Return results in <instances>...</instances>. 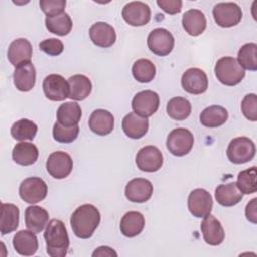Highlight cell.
<instances>
[{
	"label": "cell",
	"mask_w": 257,
	"mask_h": 257,
	"mask_svg": "<svg viewBox=\"0 0 257 257\" xmlns=\"http://www.w3.org/2000/svg\"><path fill=\"white\" fill-rule=\"evenodd\" d=\"M100 222L98 209L91 204H83L75 209L70 217V226L74 235L80 239L90 238Z\"/></svg>",
	"instance_id": "cell-1"
},
{
	"label": "cell",
	"mask_w": 257,
	"mask_h": 257,
	"mask_svg": "<svg viewBox=\"0 0 257 257\" xmlns=\"http://www.w3.org/2000/svg\"><path fill=\"white\" fill-rule=\"evenodd\" d=\"M46 252L51 257H64L68 251L69 238L66 227L61 220L52 219L44 232Z\"/></svg>",
	"instance_id": "cell-2"
},
{
	"label": "cell",
	"mask_w": 257,
	"mask_h": 257,
	"mask_svg": "<svg viewBox=\"0 0 257 257\" xmlns=\"http://www.w3.org/2000/svg\"><path fill=\"white\" fill-rule=\"evenodd\" d=\"M214 70L218 80L228 86L239 84L245 76V69L236 58L231 56L220 58L216 62Z\"/></svg>",
	"instance_id": "cell-3"
},
{
	"label": "cell",
	"mask_w": 257,
	"mask_h": 257,
	"mask_svg": "<svg viewBox=\"0 0 257 257\" xmlns=\"http://www.w3.org/2000/svg\"><path fill=\"white\" fill-rule=\"evenodd\" d=\"M256 153V147L252 140L247 137L233 139L227 148V157L234 164H245L250 162Z\"/></svg>",
	"instance_id": "cell-4"
},
{
	"label": "cell",
	"mask_w": 257,
	"mask_h": 257,
	"mask_svg": "<svg viewBox=\"0 0 257 257\" xmlns=\"http://www.w3.org/2000/svg\"><path fill=\"white\" fill-rule=\"evenodd\" d=\"M167 149L177 157H183L190 153L194 145L193 134L184 127L173 130L167 138Z\"/></svg>",
	"instance_id": "cell-5"
},
{
	"label": "cell",
	"mask_w": 257,
	"mask_h": 257,
	"mask_svg": "<svg viewBox=\"0 0 257 257\" xmlns=\"http://www.w3.org/2000/svg\"><path fill=\"white\" fill-rule=\"evenodd\" d=\"M213 16L219 26L229 28L240 23L243 13L240 6L234 2H221L214 6Z\"/></svg>",
	"instance_id": "cell-6"
},
{
	"label": "cell",
	"mask_w": 257,
	"mask_h": 257,
	"mask_svg": "<svg viewBox=\"0 0 257 257\" xmlns=\"http://www.w3.org/2000/svg\"><path fill=\"white\" fill-rule=\"evenodd\" d=\"M47 195L46 183L38 177H30L23 180L19 186L20 198L28 203L35 204L45 199Z\"/></svg>",
	"instance_id": "cell-7"
},
{
	"label": "cell",
	"mask_w": 257,
	"mask_h": 257,
	"mask_svg": "<svg viewBox=\"0 0 257 257\" xmlns=\"http://www.w3.org/2000/svg\"><path fill=\"white\" fill-rule=\"evenodd\" d=\"M147 44L149 49L156 55L166 56L174 48L175 39L173 34L165 28H156L148 36Z\"/></svg>",
	"instance_id": "cell-8"
},
{
	"label": "cell",
	"mask_w": 257,
	"mask_h": 257,
	"mask_svg": "<svg viewBox=\"0 0 257 257\" xmlns=\"http://www.w3.org/2000/svg\"><path fill=\"white\" fill-rule=\"evenodd\" d=\"M159 94L153 90H143L138 92L132 100V108L134 112L143 116L149 117L153 115L159 108Z\"/></svg>",
	"instance_id": "cell-9"
},
{
	"label": "cell",
	"mask_w": 257,
	"mask_h": 257,
	"mask_svg": "<svg viewBox=\"0 0 257 257\" xmlns=\"http://www.w3.org/2000/svg\"><path fill=\"white\" fill-rule=\"evenodd\" d=\"M73 162L71 157L62 151H56L49 155L46 161L48 174L55 179H64L72 171Z\"/></svg>",
	"instance_id": "cell-10"
},
{
	"label": "cell",
	"mask_w": 257,
	"mask_h": 257,
	"mask_svg": "<svg viewBox=\"0 0 257 257\" xmlns=\"http://www.w3.org/2000/svg\"><path fill=\"white\" fill-rule=\"evenodd\" d=\"M213 199L205 189H195L188 197V209L197 218H204L212 211Z\"/></svg>",
	"instance_id": "cell-11"
},
{
	"label": "cell",
	"mask_w": 257,
	"mask_h": 257,
	"mask_svg": "<svg viewBox=\"0 0 257 257\" xmlns=\"http://www.w3.org/2000/svg\"><path fill=\"white\" fill-rule=\"evenodd\" d=\"M45 96L52 101H62L69 96L68 81L59 74L47 75L42 83Z\"/></svg>",
	"instance_id": "cell-12"
},
{
	"label": "cell",
	"mask_w": 257,
	"mask_h": 257,
	"mask_svg": "<svg viewBox=\"0 0 257 257\" xmlns=\"http://www.w3.org/2000/svg\"><path fill=\"white\" fill-rule=\"evenodd\" d=\"M136 164L143 172H157L163 166L162 152L155 146H146L138 152Z\"/></svg>",
	"instance_id": "cell-13"
},
{
	"label": "cell",
	"mask_w": 257,
	"mask_h": 257,
	"mask_svg": "<svg viewBox=\"0 0 257 257\" xmlns=\"http://www.w3.org/2000/svg\"><path fill=\"white\" fill-rule=\"evenodd\" d=\"M121 15L127 24L132 26H143L151 19V9L144 2L133 1L123 6Z\"/></svg>",
	"instance_id": "cell-14"
},
{
	"label": "cell",
	"mask_w": 257,
	"mask_h": 257,
	"mask_svg": "<svg viewBox=\"0 0 257 257\" xmlns=\"http://www.w3.org/2000/svg\"><path fill=\"white\" fill-rule=\"evenodd\" d=\"M181 83L187 92L191 94H201L208 88V77L202 69L192 67L183 73Z\"/></svg>",
	"instance_id": "cell-15"
},
{
	"label": "cell",
	"mask_w": 257,
	"mask_h": 257,
	"mask_svg": "<svg viewBox=\"0 0 257 257\" xmlns=\"http://www.w3.org/2000/svg\"><path fill=\"white\" fill-rule=\"evenodd\" d=\"M153 185L152 183L143 178H136L131 180L124 189L125 197L128 201L134 203H145L153 195Z\"/></svg>",
	"instance_id": "cell-16"
},
{
	"label": "cell",
	"mask_w": 257,
	"mask_h": 257,
	"mask_svg": "<svg viewBox=\"0 0 257 257\" xmlns=\"http://www.w3.org/2000/svg\"><path fill=\"white\" fill-rule=\"evenodd\" d=\"M201 231L205 242L211 246H218L225 239V232L220 221L211 214L204 217Z\"/></svg>",
	"instance_id": "cell-17"
},
{
	"label": "cell",
	"mask_w": 257,
	"mask_h": 257,
	"mask_svg": "<svg viewBox=\"0 0 257 257\" xmlns=\"http://www.w3.org/2000/svg\"><path fill=\"white\" fill-rule=\"evenodd\" d=\"M89 37L96 46L107 48L116 40L114 28L106 22H96L89 28Z\"/></svg>",
	"instance_id": "cell-18"
},
{
	"label": "cell",
	"mask_w": 257,
	"mask_h": 257,
	"mask_svg": "<svg viewBox=\"0 0 257 257\" xmlns=\"http://www.w3.org/2000/svg\"><path fill=\"white\" fill-rule=\"evenodd\" d=\"M36 70L32 62H25L15 67L13 72V82L20 91H29L35 85Z\"/></svg>",
	"instance_id": "cell-19"
},
{
	"label": "cell",
	"mask_w": 257,
	"mask_h": 257,
	"mask_svg": "<svg viewBox=\"0 0 257 257\" xmlns=\"http://www.w3.org/2000/svg\"><path fill=\"white\" fill-rule=\"evenodd\" d=\"M31 56L32 45L27 39L17 38L10 43L7 51V57L10 63L15 67L22 63L29 62Z\"/></svg>",
	"instance_id": "cell-20"
},
{
	"label": "cell",
	"mask_w": 257,
	"mask_h": 257,
	"mask_svg": "<svg viewBox=\"0 0 257 257\" xmlns=\"http://www.w3.org/2000/svg\"><path fill=\"white\" fill-rule=\"evenodd\" d=\"M89 128L98 136L110 134L114 126V117L111 112L105 109H95L89 116Z\"/></svg>",
	"instance_id": "cell-21"
},
{
	"label": "cell",
	"mask_w": 257,
	"mask_h": 257,
	"mask_svg": "<svg viewBox=\"0 0 257 257\" xmlns=\"http://www.w3.org/2000/svg\"><path fill=\"white\" fill-rule=\"evenodd\" d=\"M13 247L22 256H32L38 249V240L34 232L30 230L18 231L13 237Z\"/></svg>",
	"instance_id": "cell-22"
},
{
	"label": "cell",
	"mask_w": 257,
	"mask_h": 257,
	"mask_svg": "<svg viewBox=\"0 0 257 257\" xmlns=\"http://www.w3.org/2000/svg\"><path fill=\"white\" fill-rule=\"evenodd\" d=\"M124 134L134 140L143 138L149 130L148 117H143L136 112L127 113L121 123Z\"/></svg>",
	"instance_id": "cell-23"
},
{
	"label": "cell",
	"mask_w": 257,
	"mask_h": 257,
	"mask_svg": "<svg viewBox=\"0 0 257 257\" xmlns=\"http://www.w3.org/2000/svg\"><path fill=\"white\" fill-rule=\"evenodd\" d=\"M182 24L185 31L191 36L202 34L207 26V20L204 13L198 9L186 11L182 18Z\"/></svg>",
	"instance_id": "cell-24"
},
{
	"label": "cell",
	"mask_w": 257,
	"mask_h": 257,
	"mask_svg": "<svg viewBox=\"0 0 257 257\" xmlns=\"http://www.w3.org/2000/svg\"><path fill=\"white\" fill-rule=\"evenodd\" d=\"M145 227V217L142 213L137 211H130L125 213L121 220L119 229L123 236L133 238L142 233Z\"/></svg>",
	"instance_id": "cell-25"
},
{
	"label": "cell",
	"mask_w": 257,
	"mask_h": 257,
	"mask_svg": "<svg viewBox=\"0 0 257 257\" xmlns=\"http://www.w3.org/2000/svg\"><path fill=\"white\" fill-rule=\"evenodd\" d=\"M215 198L221 206L232 207L237 205L243 199V194L238 189L237 184L232 182L219 185L215 191Z\"/></svg>",
	"instance_id": "cell-26"
},
{
	"label": "cell",
	"mask_w": 257,
	"mask_h": 257,
	"mask_svg": "<svg viewBox=\"0 0 257 257\" xmlns=\"http://www.w3.org/2000/svg\"><path fill=\"white\" fill-rule=\"evenodd\" d=\"M48 212L39 206H29L25 210V225L28 230L40 233L47 226Z\"/></svg>",
	"instance_id": "cell-27"
},
{
	"label": "cell",
	"mask_w": 257,
	"mask_h": 257,
	"mask_svg": "<svg viewBox=\"0 0 257 257\" xmlns=\"http://www.w3.org/2000/svg\"><path fill=\"white\" fill-rule=\"evenodd\" d=\"M19 224V209L11 203L1 204L0 232L1 235L9 234L15 231Z\"/></svg>",
	"instance_id": "cell-28"
},
{
	"label": "cell",
	"mask_w": 257,
	"mask_h": 257,
	"mask_svg": "<svg viewBox=\"0 0 257 257\" xmlns=\"http://www.w3.org/2000/svg\"><path fill=\"white\" fill-rule=\"evenodd\" d=\"M69 85V98L73 100H83L91 92L92 84L90 79L83 74H75L68 79Z\"/></svg>",
	"instance_id": "cell-29"
},
{
	"label": "cell",
	"mask_w": 257,
	"mask_h": 257,
	"mask_svg": "<svg viewBox=\"0 0 257 257\" xmlns=\"http://www.w3.org/2000/svg\"><path fill=\"white\" fill-rule=\"evenodd\" d=\"M38 154V149L35 145L20 142L16 144L12 150V159L20 166H30L37 161Z\"/></svg>",
	"instance_id": "cell-30"
},
{
	"label": "cell",
	"mask_w": 257,
	"mask_h": 257,
	"mask_svg": "<svg viewBox=\"0 0 257 257\" xmlns=\"http://www.w3.org/2000/svg\"><path fill=\"white\" fill-rule=\"evenodd\" d=\"M228 119V111L221 105L206 107L200 114V121L206 127H218Z\"/></svg>",
	"instance_id": "cell-31"
},
{
	"label": "cell",
	"mask_w": 257,
	"mask_h": 257,
	"mask_svg": "<svg viewBox=\"0 0 257 257\" xmlns=\"http://www.w3.org/2000/svg\"><path fill=\"white\" fill-rule=\"evenodd\" d=\"M81 114V108L78 103L73 101L64 102L57 109V122L64 126H72L78 123Z\"/></svg>",
	"instance_id": "cell-32"
},
{
	"label": "cell",
	"mask_w": 257,
	"mask_h": 257,
	"mask_svg": "<svg viewBox=\"0 0 257 257\" xmlns=\"http://www.w3.org/2000/svg\"><path fill=\"white\" fill-rule=\"evenodd\" d=\"M45 25L49 32L59 36L67 35L72 28V20L66 12L54 16H46Z\"/></svg>",
	"instance_id": "cell-33"
},
{
	"label": "cell",
	"mask_w": 257,
	"mask_h": 257,
	"mask_svg": "<svg viewBox=\"0 0 257 257\" xmlns=\"http://www.w3.org/2000/svg\"><path fill=\"white\" fill-rule=\"evenodd\" d=\"M192 111L190 101L185 97H173L167 103V113L175 120L186 119Z\"/></svg>",
	"instance_id": "cell-34"
},
{
	"label": "cell",
	"mask_w": 257,
	"mask_h": 257,
	"mask_svg": "<svg viewBox=\"0 0 257 257\" xmlns=\"http://www.w3.org/2000/svg\"><path fill=\"white\" fill-rule=\"evenodd\" d=\"M37 133V125L32 120L21 118L14 122L11 126L10 134L17 141H32Z\"/></svg>",
	"instance_id": "cell-35"
},
{
	"label": "cell",
	"mask_w": 257,
	"mask_h": 257,
	"mask_svg": "<svg viewBox=\"0 0 257 257\" xmlns=\"http://www.w3.org/2000/svg\"><path fill=\"white\" fill-rule=\"evenodd\" d=\"M132 72L137 81L148 83L152 81L156 75V66L151 60L141 58L133 64Z\"/></svg>",
	"instance_id": "cell-36"
},
{
	"label": "cell",
	"mask_w": 257,
	"mask_h": 257,
	"mask_svg": "<svg viewBox=\"0 0 257 257\" xmlns=\"http://www.w3.org/2000/svg\"><path fill=\"white\" fill-rule=\"evenodd\" d=\"M237 60L244 69L257 70V44L253 42L244 44L239 49Z\"/></svg>",
	"instance_id": "cell-37"
},
{
	"label": "cell",
	"mask_w": 257,
	"mask_h": 257,
	"mask_svg": "<svg viewBox=\"0 0 257 257\" xmlns=\"http://www.w3.org/2000/svg\"><path fill=\"white\" fill-rule=\"evenodd\" d=\"M256 167L253 166L247 170L241 171L238 174L237 187L242 192V194L250 195L256 192L257 183H256Z\"/></svg>",
	"instance_id": "cell-38"
},
{
	"label": "cell",
	"mask_w": 257,
	"mask_h": 257,
	"mask_svg": "<svg viewBox=\"0 0 257 257\" xmlns=\"http://www.w3.org/2000/svg\"><path fill=\"white\" fill-rule=\"evenodd\" d=\"M78 133H79L78 124H75L72 126H64L59 122L54 123L53 131H52L54 140L62 144H68L75 141L78 136Z\"/></svg>",
	"instance_id": "cell-39"
},
{
	"label": "cell",
	"mask_w": 257,
	"mask_h": 257,
	"mask_svg": "<svg viewBox=\"0 0 257 257\" xmlns=\"http://www.w3.org/2000/svg\"><path fill=\"white\" fill-rule=\"evenodd\" d=\"M241 109L244 116L251 120H257V95L255 93H249L244 96L241 102Z\"/></svg>",
	"instance_id": "cell-40"
},
{
	"label": "cell",
	"mask_w": 257,
	"mask_h": 257,
	"mask_svg": "<svg viewBox=\"0 0 257 257\" xmlns=\"http://www.w3.org/2000/svg\"><path fill=\"white\" fill-rule=\"evenodd\" d=\"M39 5L47 16H54L64 12L66 2L65 0H40Z\"/></svg>",
	"instance_id": "cell-41"
},
{
	"label": "cell",
	"mask_w": 257,
	"mask_h": 257,
	"mask_svg": "<svg viewBox=\"0 0 257 257\" xmlns=\"http://www.w3.org/2000/svg\"><path fill=\"white\" fill-rule=\"evenodd\" d=\"M39 48L50 56H57L63 51V43L57 38H48L39 43Z\"/></svg>",
	"instance_id": "cell-42"
},
{
	"label": "cell",
	"mask_w": 257,
	"mask_h": 257,
	"mask_svg": "<svg viewBox=\"0 0 257 257\" xmlns=\"http://www.w3.org/2000/svg\"><path fill=\"white\" fill-rule=\"evenodd\" d=\"M157 4L165 12L169 14H177L181 12L183 2L181 0H158Z\"/></svg>",
	"instance_id": "cell-43"
},
{
	"label": "cell",
	"mask_w": 257,
	"mask_h": 257,
	"mask_svg": "<svg viewBox=\"0 0 257 257\" xmlns=\"http://www.w3.org/2000/svg\"><path fill=\"white\" fill-rule=\"evenodd\" d=\"M256 202H257V199L254 198L252 199L246 206V209H245V215H246V218L252 222L253 224H256L257 223V205H256Z\"/></svg>",
	"instance_id": "cell-44"
},
{
	"label": "cell",
	"mask_w": 257,
	"mask_h": 257,
	"mask_svg": "<svg viewBox=\"0 0 257 257\" xmlns=\"http://www.w3.org/2000/svg\"><path fill=\"white\" fill-rule=\"evenodd\" d=\"M92 256L93 257H95V256H101V257L102 256H114V257H116L117 253L110 247L100 246L95 249V251L92 253Z\"/></svg>",
	"instance_id": "cell-45"
}]
</instances>
